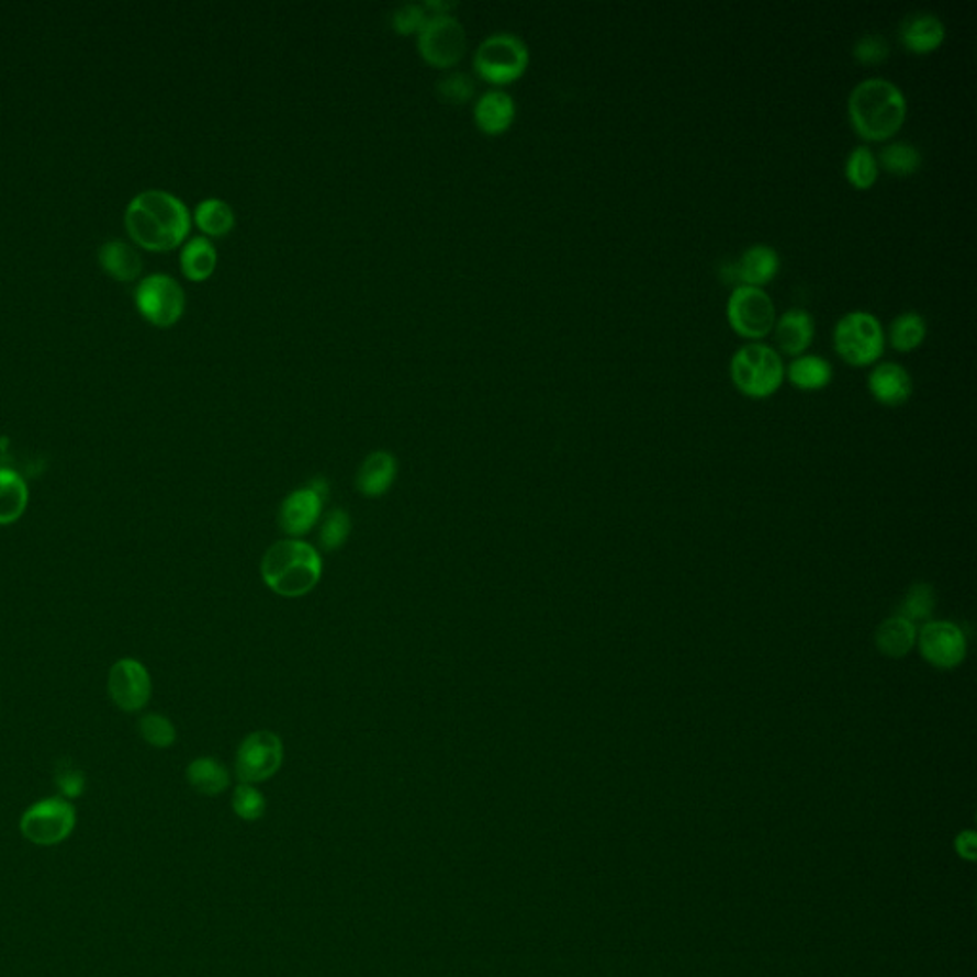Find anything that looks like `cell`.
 I'll list each match as a JSON object with an SVG mask.
<instances>
[{
    "label": "cell",
    "mask_w": 977,
    "mask_h": 977,
    "mask_svg": "<svg viewBox=\"0 0 977 977\" xmlns=\"http://www.w3.org/2000/svg\"><path fill=\"white\" fill-rule=\"evenodd\" d=\"M124 226L139 247L165 252L180 247L190 235V209L170 191H142L126 206Z\"/></svg>",
    "instance_id": "6da1fadb"
},
{
    "label": "cell",
    "mask_w": 977,
    "mask_h": 977,
    "mask_svg": "<svg viewBox=\"0 0 977 977\" xmlns=\"http://www.w3.org/2000/svg\"><path fill=\"white\" fill-rule=\"evenodd\" d=\"M847 119L861 138L886 142L905 124L907 98L890 79L871 77L857 82L847 96Z\"/></svg>",
    "instance_id": "7a4b0ae2"
},
{
    "label": "cell",
    "mask_w": 977,
    "mask_h": 977,
    "mask_svg": "<svg viewBox=\"0 0 977 977\" xmlns=\"http://www.w3.org/2000/svg\"><path fill=\"white\" fill-rule=\"evenodd\" d=\"M260 573L270 591L283 598H300L314 591L322 581L323 560L310 542L278 540L266 550Z\"/></svg>",
    "instance_id": "3957f363"
},
{
    "label": "cell",
    "mask_w": 977,
    "mask_h": 977,
    "mask_svg": "<svg viewBox=\"0 0 977 977\" xmlns=\"http://www.w3.org/2000/svg\"><path fill=\"white\" fill-rule=\"evenodd\" d=\"M730 374L741 394L752 400H766L783 384L785 366L774 346L766 342H749L733 353Z\"/></svg>",
    "instance_id": "277c9868"
},
{
    "label": "cell",
    "mask_w": 977,
    "mask_h": 977,
    "mask_svg": "<svg viewBox=\"0 0 977 977\" xmlns=\"http://www.w3.org/2000/svg\"><path fill=\"white\" fill-rule=\"evenodd\" d=\"M832 346L850 366H873L883 358L886 348L883 323L865 310L847 312L832 328Z\"/></svg>",
    "instance_id": "5b68a950"
},
{
    "label": "cell",
    "mask_w": 977,
    "mask_h": 977,
    "mask_svg": "<svg viewBox=\"0 0 977 977\" xmlns=\"http://www.w3.org/2000/svg\"><path fill=\"white\" fill-rule=\"evenodd\" d=\"M529 67V48L514 33H495L483 41L474 56L475 74L483 81L504 87L524 77Z\"/></svg>",
    "instance_id": "8992f818"
},
{
    "label": "cell",
    "mask_w": 977,
    "mask_h": 977,
    "mask_svg": "<svg viewBox=\"0 0 977 977\" xmlns=\"http://www.w3.org/2000/svg\"><path fill=\"white\" fill-rule=\"evenodd\" d=\"M77 810L74 802L61 796H48L31 804L20 819L23 839L41 847L58 846L74 834Z\"/></svg>",
    "instance_id": "52a82bcc"
},
{
    "label": "cell",
    "mask_w": 977,
    "mask_h": 977,
    "mask_svg": "<svg viewBox=\"0 0 977 977\" xmlns=\"http://www.w3.org/2000/svg\"><path fill=\"white\" fill-rule=\"evenodd\" d=\"M726 317L737 335L762 342L777 322L774 299L760 287L737 285L726 304Z\"/></svg>",
    "instance_id": "ba28073f"
},
{
    "label": "cell",
    "mask_w": 977,
    "mask_h": 977,
    "mask_svg": "<svg viewBox=\"0 0 977 977\" xmlns=\"http://www.w3.org/2000/svg\"><path fill=\"white\" fill-rule=\"evenodd\" d=\"M467 30L452 14H430L416 33V46L424 61L438 69H451L467 54Z\"/></svg>",
    "instance_id": "9c48e42d"
},
{
    "label": "cell",
    "mask_w": 977,
    "mask_h": 977,
    "mask_svg": "<svg viewBox=\"0 0 977 977\" xmlns=\"http://www.w3.org/2000/svg\"><path fill=\"white\" fill-rule=\"evenodd\" d=\"M134 302L139 314L155 327H172L180 322L186 310V292L182 285L167 273H154L139 281L134 291Z\"/></svg>",
    "instance_id": "30bf717a"
},
{
    "label": "cell",
    "mask_w": 977,
    "mask_h": 977,
    "mask_svg": "<svg viewBox=\"0 0 977 977\" xmlns=\"http://www.w3.org/2000/svg\"><path fill=\"white\" fill-rule=\"evenodd\" d=\"M285 760V746L273 731H255L243 739L235 756V774L242 783L256 785L278 774Z\"/></svg>",
    "instance_id": "8fae6325"
},
{
    "label": "cell",
    "mask_w": 977,
    "mask_h": 977,
    "mask_svg": "<svg viewBox=\"0 0 977 977\" xmlns=\"http://www.w3.org/2000/svg\"><path fill=\"white\" fill-rule=\"evenodd\" d=\"M108 693L119 710L128 715L139 712L151 700L154 680L142 661L134 656H123L111 664Z\"/></svg>",
    "instance_id": "7c38bea8"
},
{
    "label": "cell",
    "mask_w": 977,
    "mask_h": 977,
    "mask_svg": "<svg viewBox=\"0 0 977 977\" xmlns=\"http://www.w3.org/2000/svg\"><path fill=\"white\" fill-rule=\"evenodd\" d=\"M919 648L928 663L937 669H955L966 656V638L953 622L930 620L920 630Z\"/></svg>",
    "instance_id": "4fadbf2b"
},
{
    "label": "cell",
    "mask_w": 977,
    "mask_h": 977,
    "mask_svg": "<svg viewBox=\"0 0 977 977\" xmlns=\"http://www.w3.org/2000/svg\"><path fill=\"white\" fill-rule=\"evenodd\" d=\"M323 504L325 501L322 496L315 495L312 488L302 487L292 491L291 495L285 496V501L279 508L281 531H285L291 539L304 537L317 526V521L322 518Z\"/></svg>",
    "instance_id": "5bb4252c"
},
{
    "label": "cell",
    "mask_w": 977,
    "mask_h": 977,
    "mask_svg": "<svg viewBox=\"0 0 977 977\" xmlns=\"http://www.w3.org/2000/svg\"><path fill=\"white\" fill-rule=\"evenodd\" d=\"M947 38V27L940 15L927 10L911 12L899 23V41L912 54L937 50Z\"/></svg>",
    "instance_id": "9a60e30c"
},
{
    "label": "cell",
    "mask_w": 977,
    "mask_h": 977,
    "mask_svg": "<svg viewBox=\"0 0 977 977\" xmlns=\"http://www.w3.org/2000/svg\"><path fill=\"white\" fill-rule=\"evenodd\" d=\"M775 344L783 353L798 358L810 350L816 338V319L804 307H788L775 322Z\"/></svg>",
    "instance_id": "2e32d148"
},
{
    "label": "cell",
    "mask_w": 977,
    "mask_h": 977,
    "mask_svg": "<svg viewBox=\"0 0 977 977\" xmlns=\"http://www.w3.org/2000/svg\"><path fill=\"white\" fill-rule=\"evenodd\" d=\"M781 270V256L772 245L756 243L744 248L733 266L737 285L760 287L772 283Z\"/></svg>",
    "instance_id": "e0dca14e"
},
{
    "label": "cell",
    "mask_w": 977,
    "mask_h": 977,
    "mask_svg": "<svg viewBox=\"0 0 977 977\" xmlns=\"http://www.w3.org/2000/svg\"><path fill=\"white\" fill-rule=\"evenodd\" d=\"M868 392L886 407H899L912 395V377L896 361H883L868 374Z\"/></svg>",
    "instance_id": "ac0fdd59"
},
{
    "label": "cell",
    "mask_w": 977,
    "mask_h": 977,
    "mask_svg": "<svg viewBox=\"0 0 977 977\" xmlns=\"http://www.w3.org/2000/svg\"><path fill=\"white\" fill-rule=\"evenodd\" d=\"M397 478V460L390 451H372L359 467L356 487L367 498L386 495Z\"/></svg>",
    "instance_id": "d6986e66"
},
{
    "label": "cell",
    "mask_w": 977,
    "mask_h": 977,
    "mask_svg": "<svg viewBox=\"0 0 977 977\" xmlns=\"http://www.w3.org/2000/svg\"><path fill=\"white\" fill-rule=\"evenodd\" d=\"M516 119V102L504 90H487L478 98L474 108V121L480 131L491 136L503 134L510 128Z\"/></svg>",
    "instance_id": "ffe728a7"
},
{
    "label": "cell",
    "mask_w": 977,
    "mask_h": 977,
    "mask_svg": "<svg viewBox=\"0 0 977 977\" xmlns=\"http://www.w3.org/2000/svg\"><path fill=\"white\" fill-rule=\"evenodd\" d=\"M30 506V485L20 472L0 468V527L12 526L23 518Z\"/></svg>",
    "instance_id": "44dd1931"
},
{
    "label": "cell",
    "mask_w": 977,
    "mask_h": 977,
    "mask_svg": "<svg viewBox=\"0 0 977 977\" xmlns=\"http://www.w3.org/2000/svg\"><path fill=\"white\" fill-rule=\"evenodd\" d=\"M98 260L103 271L117 281H134L144 268L138 250L121 239L103 243L98 252Z\"/></svg>",
    "instance_id": "7402d4cb"
},
{
    "label": "cell",
    "mask_w": 977,
    "mask_h": 977,
    "mask_svg": "<svg viewBox=\"0 0 977 977\" xmlns=\"http://www.w3.org/2000/svg\"><path fill=\"white\" fill-rule=\"evenodd\" d=\"M216 263H218V252L209 237L198 235V237H191L183 243L182 252H180V268H182L183 276L190 281H195V283L206 281L216 270Z\"/></svg>",
    "instance_id": "603a6c76"
},
{
    "label": "cell",
    "mask_w": 977,
    "mask_h": 977,
    "mask_svg": "<svg viewBox=\"0 0 977 977\" xmlns=\"http://www.w3.org/2000/svg\"><path fill=\"white\" fill-rule=\"evenodd\" d=\"M785 377L798 390L816 392L831 384L832 366L817 353H802L785 367Z\"/></svg>",
    "instance_id": "cb8c5ba5"
},
{
    "label": "cell",
    "mask_w": 977,
    "mask_h": 977,
    "mask_svg": "<svg viewBox=\"0 0 977 977\" xmlns=\"http://www.w3.org/2000/svg\"><path fill=\"white\" fill-rule=\"evenodd\" d=\"M876 648L883 655L899 659L905 656L917 643V625L911 620L896 615L891 619L884 620L875 636Z\"/></svg>",
    "instance_id": "d4e9b609"
},
{
    "label": "cell",
    "mask_w": 977,
    "mask_h": 977,
    "mask_svg": "<svg viewBox=\"0 0 977 977\" xmlns=\"http://www.w3.org/2000/svg\"><path fill=\"white\" fill-rule=\"evenodd\" d=\"M186 779L195 793L203 796H218L229 787V772L226 766L211 756L193 760L186 770Z\"/></svg>",
    "instance_id": "484cf974"
},
{
    "label": "cell",
    "mask_w": 977,
    "mask_h": 977,
    "mask_svg": "<svg viewBox=\"0 0 977 977\" xmlns=\"http://www.w3.org/2000/svg\"><path fill=\"white\" fill-rule=\"evenodd\" d=\"M193 220L206 237H224L235 226V212L224 199H203L195 206Z\"/></svg>",
    "instance_id": "4316f807"
},
{
    "label": "cell",
    "mask_w": 977,
    "mask_h": 977,
    "mask_svg": "<svg viewBox=\"0 0 977 977\" xmlns=\"http://www.w3.org/2000/svg\"><path fill=\"white\" fill-rule=\"evenodd\" d=\"M928 323L919 312H903L894 317L888 328V340L891 348L901 353L917 350L927 340Z\"/></svg>",
    "instance_id": "83f0119b"
},
{
    "label": "cell",
    "mask_w": 977,
    "mask_h": 977,
    "mask_svg": "<svg viewBox=\"0 0 977 977\" xmlns=\"http://www.w3.org/2000/svg\"><path fill=\"white\" fill-rule=\"evenodd\" d=\"M878 167L894 176H911L919 172L924 162L919 147L911 142H890L876 155Z\"/></svg>",
    "instance_id": "f1b7e54d"
},
{
    "label": "cell",
    "mask_w": 977,
    "mask_h": 977,
    "mask_svg": "<svg viewBox=\"0 0 977 977\" xmlns=\"http://www.w3.org/2000/svg\"><path fill=\"white\" fill-rule=\"evenodd\" d=\"M844 172H846L847 182L852 183L855 190H871L880 175L875 151L867 146H855L847 154Z\"/></svg>",
    "instance_id": "f546056e"
},
{
    "label": "cell",
    "mask_w": 977,
    "mask_h": 977,
    "mask_svg": "<svg viewBox=\"0 0 977 977\" xmlns=\"http://www.w3.org/2000/svg\"><path fill=\"white\" fill-rule=\"evenodd\" d=\"M436 96L446 105H464L475 96V82L472 75L451 71L436 82Z\"/></svg>",
    "instance_id": "4dcf8cb0"
},
{
    "label": "cell",
    "mask_w": 977,
    "mask_h": 977,
    "mask_svg": "<svg viewBox=\"0 0 977 977\" xmlns=\"http://www.w3.org/2000/svg\"><path fill=\"white\" fill-rule=\"evenodd\" d=\"M935 609V592L930 584L919 583L907 592L899 615L903 619L911 620L912 625L917 622H927L934 615Z\"/></svg>",
    "instance_id": "1f68e13d"
},
{
    "label": "cell",
    "mask_w": 977,
    "mask_h": 977,
    "mask_svg": "<svg viewBox=\"0 0 977 977\" xmlns=\"http://www.w3.org/2000/svg\"><path fill=\"white\" fill-rule=\"evenodd\" d=\"M138 733L149 746L168 749L176 743V728L170 718L159 712H146L138 720Z\"/></svg>",
    "instance_id": "d6a6232c"
},
{
    "label": "cell",
    "mask_w": 977,
    "mask_h": 977,
    "mask_svg": "<svg viewBox=\"0 0 977 977\" xmlns=\"http://www.w3.org/2000/svg\"><path fill=\"white\" fill-rule=\"evenodd\" d=\"M351 518L350 514L340 508L328 512L323 518L322 527H319V547L325 552H336L346 544V540L350 537Z\"/></svg>",
    "instance_id": "836d02e7"
},
{
    "label": "cell",
    "mask_w": 977,
    "mask_h": 977,
    "mask_svg": "<svg viewBox=\"0 0 977 977\" xmlns=\"http://www.w3.org/2000/svg\"><path fill=\"white\" fill-rule=\"evenodd\" d=\"M232 808H234L235 816L242 817L243 821H258L266 813L268 804L255 785L242 783V785H237L234 796H232Z\"/></svg>",
    "instance_id": "e575fe53"
},
{
    "label": "cell",
    "mask_w": 977,
    "mask_h": 977,
    "mask_svg": "<svg viewBox=\"0 0 977 977\" xmlns=\"http://www.w3.org/2000/svg\"><path fill=\"white\" fill-rule=\"evenodd\" d=\"M854 58L863 66H876L890 58V44L876 33H867L854 44Z\"/></svg>",
    "instance_id": "d590c367"
},
{
    "label": "cell",
    "mask_w": 977,
    "mask_h": 977,
    "mask_svg": "<svg viewBox=\"0 0 977 977\" xmlns=\"http://www.w3.org/2000/svg\"><path fill=\"white\" fill-rule=\"evenodd\" d=\"M428 15L430 14H428V10L424 8V4L408 2V4L395 8L392 15H390V22H392V27L400 35H413V33L420 31L424 22L428 20Z\"/></svg>",
    "instance_id": "8d00e7d4"
},
{
    "label": "cell",
    "mask_w": 977,
    "mask_h": 977,
    "mask_svg": "<svg viewBox=\"0 0 977 977\" xmlns=\"http://www.w3.org/2000/svg\"><path fill=\"white\" fill-rule=\"evenodd\" d=\"M56 787L59 790L58 796L67 798V800H74V798H79L85 793L87 779H85L81 770L61 766V770L56 772Z\"/></svg>",
    "instance_id": "74e56055"
},
{
    "label": "cell",
    "mask_w": 977,
    "mask_h": 977,
    "mask_svg": "<svg viewBox=\"0 0 977 977\" xmlns=\"http://www.w3.org/2000/svg\"><path fill=\"white\" fill-rule=\"evenodd\" d=\"M956 847H958L961 855L970 857L972 860L974 854H976V836H974V832H964V834H961L958 840H956Z\"/></svg>",
    "instance_id": "f35d334b"
},
{
    "label": "cell",
    "mask_w": 977,
    "mask_h": 977,
    "mask_svg": "<svg viewBox=\"0 0 977 977\" xmlns=\"http://www.w3.org/2000/svg\"><path fill=\"white\" fill-rule=\"evenodd\" d=\"M306 487L312 488L315 495L322 496L323 501H325L328 493H330V485H328V480H325V478H322V475H315V478H312V480L307 482Z\"/></svg>",
    "instance_id": "ab89813d"
}]
</instances>
